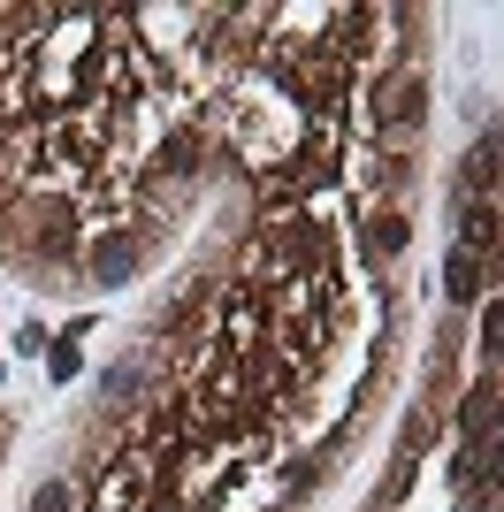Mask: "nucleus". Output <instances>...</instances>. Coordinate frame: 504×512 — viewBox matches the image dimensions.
Masks as SVG:
<instances>
[{"mask_svg": "<svg viewBox=\"0 0 504 512\" xmlns=\"http://www.w3.org/2000/svg\"><path fill=\"white\" fill-rule=\"evenodd\" d=\"M69 505H77L69 482H39V490H31V512H69Z\"/></svg>", "mask_w": 504, "mask_h": 512, "instance_id": "obj_8", "label": "nucleus"}, {"mask_svg": "<svg viewBox=\"0 0 504 512\" xmlns=\"http://www.w3.org/2000/svg\"><path fill=\"white\" fill-rule=\"evenodd\" d=\"M191 161H199V138H191V130H176V138H168V146H161V169L191 176Z\"/></svg>", "mask_w": 504, "mask_h": 512, "instance_id": "obj_6", "label": "nucleus"}, {"mask_svg": "<svg viewBox=\"0 0 504 512\" xmlns=\"http://www.w3.org/2000/svg\"><path fill=\"white\" fill-rule=\"evenodd\" d=\"M482 260H474V253H451V268H443V291H451V299H459V306H474V291H482Z\"/></svg>", "mask_w": 504, "mask_h": 512, "instance_id": "obj_2", "label": "nucleus"}, {"mask_svg": "<svg viewBox=\"0 0 504 512\" xmlns=\"http://www.w3.org/2000/svg\"><path fill=\"white\" fill-rule=\"evenodd\" d=\"M428 115V92L420 85H398V100H390V123H420Z\"/></svg>", "mask_w": 504, "mask_h": 512, "instance_id": "obj_7", "label": "nucleus"}, {"mask_svg": "<svg viewBox=\"0 0 504 512\" xmlns=\"http://www.w3.org/2000/svg\"><path fill=\"white\" fill-rule=\"evenodd\" d=\"M0 383H8V367H0Z\"/></svg>", "mask_w": 504, "mask_h": 512, "instance_id": "obj_11", "label": "nucleus"}, {"mask_svg": "<svg viewBox=\"0 0 504 512\" xmlns=\"http://www.w3.org/2000/svg\"><path fill=\"white\" fill-rule=\"evenodd\" d=\"M46 375H54V383H69V375H77V344H69V337H54V352H46Z\"/></svg>", "mask_w": 504, "mask_h": 512, "instance_id": "obj_9", "label": "nucleus"}, {"mask_svg": "<svg viewBox=\"0 0 504 512\" xmlns=\"http://www.w3.org/2000/svg\"><path fill=\"white\" fill-rule=\"evenodd\" d=\"M367 245H375V260H398L405 245H413V222H405V214H375V230H367Z\"/></svg>", "mask_w": 504, "mask_h": 512, "instance_id": "obj_3", "label": "nucleus"}, {"mask_svg": "<svg viewBox=\"0 0 504 512\" xmlns=\"http://www.w3.org/2000/svg\"><path fill=\"white\" fill-rule=\"evenodd\" d=\"M459 237H466L459 253H474V245H489V237H497V207H489V199H482V207H466V214H459Z\"/></svg>", "mask_w": 504, "mask_h": 512, "instance_id": "obj_4", "label": "nucleus"}, {"mask_svg": "<svg viewBox=\"0 0 504 512\" xmlns=\"http://www.w3.org/2000/svg\"><path fill=\"white\" fill-rule=\"evenodd\" d=\"M138 375H146V367H138V360H123L115 375H107V398H130V390H138Z\"/></svg>", "mask_w": 504, "mask_h": 512, "instance_id": "obj_10", "label": "nucleus"}, {"mask_svg": "<svg viewBox=\"0 0 504 512\" xmlns=\"http://www.w3.org/2000/svg\"><path fill=\"white\" fill-rule=\"evenodd\" d=\"M84 268H92V283H130V276H138V237H130V230H107V237H92Z\"/></svg>", "mask_w": 504, "mask_h": 512, "instance_id": "obj_1", "label": "nucleus"}, {"mask_svg": "<svg viewBox=\"0 0 504 512\" xmlns=\"http://www.w3.org/2000/svg\"><path fill=\"white\" fill-rule=\"evenodd\" d=\"M489 413H497V383L466 390V406H459V428H466V436H474V428H489Z\"/></svg>", "mask_w": 504, "mask_h": 512, "instance_id": "obj_5", "label": "nucleus"}]
</instances>
